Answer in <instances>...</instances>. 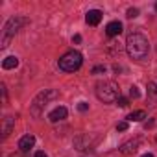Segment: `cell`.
Wrapping results in <instances>:
<instances>
[{
  "mask_svg": "<svg viewBox=\"0 0 157 157\" xmlns=\"http://www.w3.org/2000/svg\"><path fill=\"white\" fill-rule=\"evenodd\" d=\"M126 50L128 56L135 61H144L150 54V43L140 32H133L126 39Z\"/></svg>",
  "mask_w": 157,
  "mask_h": 157,
  "instance_id": "cell-1",
  "label": "cell"
},
{
  "mask_svg": "<svg viewBox=\"0 0 157 157\" xmlns=\"http://www.w3.org/2000/svg\"><path fill=\"white\" fill-rule=\"evenodd\" d=\"M96 96L104 104H113L120 98V87L113 80H104V82L96 83Z\"/></svg>",
  "mask_w": 157,
  "mask_h": 157,
  "instance_id": "cell-2",
  "label": "cell"
},
{
  "mask_svg": "<svg viewBox=\"0 0 157 157\" xmlns=\"http://www.w3.org/2000/svg\"><path fill=\"white\" fill-rule=\"evenodd\" d=\"M57 96H59V93H57L56 89H44V91H41V93L33 98V102L30 104V113H32V117L39 118V117L43 115L44 107H46L52 100H56Z\"/></svg>",
  "mask_w": 157,
  "mask_h": 157,
  "instance_id": "cell-3",
  "label": "cell"
},
{
  "mask_svg": "<svg viewBox=\"0 0 157 157\" xmlns=\"http://www.w3.org/2000/svg\"><path fill=\"white\" fill-rule=\"evenodd\" d=\"M30 21L26 19V17H19V15H15V17H11L8 22H6V26H4V32H2V50L4 48H8L10 46V41H11V37L24 26V24H28Z\"/></svg>",
  "mask_w": 157,
  "mask_h": 157,
  "instance_id": "cell-4",
  "label": "cell"
},
{
  "mask_svg": "<svg viewBox=\"0 0 157 157\" xmlns=\"http://www.w3.org/2000/svg\"><path fill=\"white\" fill-rule=\"evenodd\" d=\"M82 63H83V57H82L80 52H76V50H70V52L63 54L59 57V61H57V65H59V68L63 72H76L82 67Z\"/></svg>",
  "mask_w": 157,
  "mask_h": 157,
  "instance_id": "cell-5",
  "label": "cell"
},
{
  "mask_svg": "<svg viewBox=\"0 0 157 157\" xmlns=\"http://www.w3.org/2000/svg\"><path fill=\"white\" fill-rule=\"evenodd\" d=\"M140 142H142V139H140V137H137V139H131V140L124 142V144L120 146V153H124V155H131V153H135V151H137V148L140 146Z\"/></svg>",
  "mask_w": 157,
  "mask_h": 157,
  "instance_id": "cell-6",
  "label": "cell"
},
{
  "mask_svg": "<svg viewBox=\"0 0 157 157\" xmlns=\"http://www.w3.org/2000/svg\"><path fill=\"white\" fill-rule=\"evenodd\" d=\"M102 15H104V13H102L100 10H89L87 15H85V21H87L89 26H98L100 21H102Z\"/></svg>",
  "mask_w": 157,
  "mask_h": 157,
  "instance_id": "cell-7",
  "label": "cell"
},
{
  "mask_svg": "<svg viewBox=\"0 0 157 157\" xmlns=\"http://www.w3.org/2000/svg\"><path fill=\"white\" fill-rule=\"evenodd\" d=\"M13 128H15V118L10 117V115H6L2 118V139H8Z\"/></svg>",
  "mask_w": 157,
  "mask_h": 157,
  "instance_id": "cell-8",
  "label": "cell"
},
{
  "mask_svg": "<svg viewBox=\"0 0 157 157\" xmlns=\"http://www.w3.org/2000/svg\"><path fill=\"white\" fill-rule=\"evenodd\" d=\"M65 118H67V107H63V105L56 107V109L50 111V115H48V120H50V122H61V120H65Z\"/></svg>",
  "mask_w": 157,
  "mask_h": 157,
  "instance_id": "cell-9",
  "label": "cell"
},
{
  "mask_svg": "<svg viewBox=\"0 0 157 157\" xmlns=\"http://www.w3.org/2000/svg\"><path fill=\"white\" fill-rule=\"evenodd\" d=\"M33 144H35V137H33L32 133H28V135L21 137V140H19V150H21V151H30V148H33Z\"/></svg>",
  "mask_w": 157,
  "mask_h": 157,
  "instance_id": "cell-10",
  "label": "cell"
},
{
  "mask_svg": "<svg viewBox=\"0 0 157 157\" xmlns=\"http://www.w3.org/2000/svg\"><path fill=\"white\" fill-rule=\"evenodd\" d=\"M120 32H122V22L120 21H111L105 26V33L109 37H117V35H120Z\"/></svg>",
  "mask_w": 157,
  "mask_h": 157,
  "instance_id": "cell-11",
  "label": "cell"
},
{
  "mask_svg": "<svg viewBox=\"0 0 157 157\" xmlns=\"http://www.w3.org/2000/svg\"><path fill=\"white\" fill-rule=\"evenodd\" d=\"M74 148H76V150H85V148H89V137H87V135L76 137V139H74Z\"/></svg>",
  "mask_w": 157,
  "mask_h": 157,
  "instance_id": "cell-12",
  "label": "cell"
},
{
  "mask_svg": "<svg viewBox=\"0 0 157 157\" xmlns=\"http://www.w3.org/2000/svg\"><path fill=\"white\" fill-rule=\"evenodd\" d=\"M146 89H148V98H150V102L155 104V102H157V85H155L153 82H148Z\"/></svg>",
  "mask_w": 157,
  "mask_h": 157,
  "instance_id": "cell-13",
  "label": "cell"
},
{
  "mask_svg": "<svg viewBox=\"0 0 157 157\" xmlns=\"http://www.w3.org/2000/svg\"><path fill=\"white\" fill-rule=\"evenodd\" d=\"M19 65V59L15 57V56H10V57H6L4 61H2V67L6 68V70H10V68H15Z\"/></svg>",
  "mask_w": 157,
  "mask_h": 157,
  "instance_id": "cell-14",
  "label": "cell"
},
{
  "mask_svg": "<svg viewBox=\"0 0 157 157\" xmlns=\"http://www.w3.org/2000/svg\"><path fill=\"white\" fill-rule=\"evenodd\" d=\"M146 118V113L140 109V111H133V113H129L128 115V120L129 122H140V120H144Z\"/></svg>",
  "mask_w": 157,
  "mask_h": 157,
  "instance_id": "cell-15",
  "label": "cell"
},
{
  "mask_svg": "<svg viewBox=\"0 0 157 157\" xmlns=\"http://www.w3.org/2000/svg\"><path fill=\"white\" fill-rule=\"evenodd\" d=\"M126 17H128V19H135V17H139V10H137V8H129L128 13H126Z\"/></svg>",
  "mask_w": 157,
  "mask_h": 157,
  "instance_id": "cell-16",
  "label": "cell"
},
{
  "mask_svg": "<svg viewBox=\"0 0 157 157\" xmlns=\"http://www.w3.org/2000/svg\"><path fill=\"white\" fill-rule=\"evenodd\" d=\"M107 48H109V52H111V54H115V52H120V46H118V43H115V41H111Z\"/></svg>",
  "mask_w": 157,
  "mask_h": 157,
  "instance_id": "cell-17",
  "label": "cell"
},
{
  "mask_svg": "<svg viewBox=\"0 0 157 157\" xmlns=\"http://www.w3.org/2000/svg\"><path fill=\"white\" fill-rule=\"evenodd\" d=\"M91 72H93V74H105V67H104V65H96Z\"/></svg>",
  "mask_w": 157,
  "mask_h": 157,
  "instance_id": "cell-18",
  "label": "cell"
},
{
  "mask_svg": "<svg viewBox=\"0 0 157 157\" xmlns=\"http://www.w3.org/2000/svg\"><path fill=\"white\" fill-rule=\"evenodd\" d=\"M129 96H131V98H139V96H140V93H139V89H137L135 85L129 87Z\"/></svg>",
  "mask_w": 157,
  "mask_h": 157,
  "instance_id": "cell-19",
  "label": "cell"
},
{
  "mask_svg": "<svg viewBox=\"0 0 157 157\" xmlns=\"http://www.w3.org/2000/svg\"><path fill=\"white\" fill-rule=\"evenodd\" d=\"M117 104H118L120 107H128V105H129V100H128L126 96H120V98L117 100Z\"/></svg>",
  "mask_w": 157,
  "mask_h": 157,
  "instance_id": "cell-20",
  "label": "cell"
},
{
  "mask_svg": "<svg viewBox=\"0 0 157 157\" xmlns=\"http://www.w3.org/2000/svg\"><path fill=\"white\" fill-rule=\"evenodd\" d=\"M117 129H118V131H126V129H128V122H118V124H117Z\"/></svg>",
  "mask_w": 157,
  "mask_h": 157,
  "instance_id": "cell-21",
  "label": "cell"
},
{
  "mask_svg": "<svg viewBox=\"0 0 157 157\" xmlns=\"http://www.w3.org/2000/svg\"><path fill=\"white\" fill-rule=\"evenodd\" d=\"M78 109H80V111L83 113V111H87V109H89V104H85V102H80V104H78Z\"/></svg>",
  "mask_w": 157,
  "mask_h": 157,
  "instance_id": "cell-22",
  "label": "cell"
},
{
  "mask_svg": "<svg viewBox=\"0 0 157 157\" xmlns=\"http://www.w3.org/2000/svg\"><path fill=\"white\" fill-rule=\"evenodd\" d=\"M72 43H76V44H80V43H82V35H80V33H76V35L72 37Z\"/></svg>",
  "mask_w": 157,
  "mask_h": 157,
  "instance_id": "cell-23",
  "label": "cell"
},
{
  "mask_svg": "<svg viewBox=\"0 0 157 157\" xmlns=\"http://www.w3.org/2000/svg\"><path fill=\"white\" fill-rule=\"evenodd\" d=\"M0 89H2V96H4V102H8V91H6V85H2Z\"/></svg>",
  "mask_w": 157,
  "mask_h": 157,
  "instance_id": "cell-24",
  "label": "cell"
},
{
  "mask_svg": "<svg viewBox=\"0 0 157 157\" xmlns=\"http://www.w3.org/2000/svg\"><path fill=\"white\" fill-rule=\"evenodd\" d=\"M35 157H48L44 151H35Z\"/></svg>",
  "mask_w": 157,
  "mask_h": 157,
  "instance_id": "cell-25",
  "label": "cell"
},
{
  "mask_svg": "<svg viewBox=\"0 0 157 157\" xmlns=\"http://www.w3.org/2000/svg\"><path fill=\"white\" fill-rule=\"evenodd\" d=\"M142 157H153V153H150V151H148V153H142Z\"/></svg>",
  "mask_w": 157,
  "mask_h": 157,
  "instance_id": "cell-26",
  "label": "cell"
},
{
  "mask_svg": "<svg viewBox=\"0 0 157 157\" xmlns=\"http://www.w3.org/2000/svg\"><path fill=\"white\" fill-rule=\"evenodd\" d=\"M155 11H157V4H155Z\"/></svg>",
  "mask_w": 157,
  "mask_h": 157,
  "instance_id": "cell-27",
  "label": "cell"
}]
</instances>
